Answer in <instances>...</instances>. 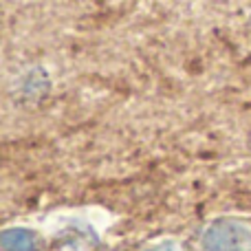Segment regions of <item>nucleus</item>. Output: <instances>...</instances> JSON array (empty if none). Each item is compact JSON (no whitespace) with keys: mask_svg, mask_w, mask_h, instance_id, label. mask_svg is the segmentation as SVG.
<instances>
[{"mask_svg":"<svg viewBox=\"0 0 251 251\" xmlns=\"http://www.w3.org/2000/svg\"><path fill=\"white\" fill-rule=\"evenodd\" d=\"M141 251H183V247L176 243V240H161V243H154V245H150V247H146Z\"/></svg>","mask_w":251,"mask_h":251,"instance_id":"7ed1b4c3","label":"nucleus"},{"mask_svg":"<svg viewBox=\"0 0 251 251\" xmlns=\"http://www.w3.org/2000/svg\"><path fill=\"white\" fill-rule=\"evenodd\" d=\"M201 251H251V221L240 216H218L199 234Z\"/></svg>","mask_w":251,"mask_h":251,"instance_id":"f257e3e1","label":"nucleus"},{"mask_svg":"<svg viewBox=\"0 0 251 251\" xmlns=\"http://www.w3.org/2000/svg\"><path fill=\"white\" fill-rule=\"evenodd\" d=\"M38 234L26 227H11L2 234V249L4 251H38Z\"/></svg>","mask_w":251,"mask_h":251,"instance_id":"f03ea898","label":"nucleus"}]
</instances>
